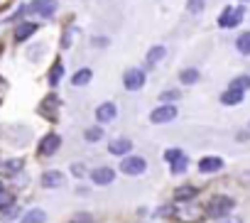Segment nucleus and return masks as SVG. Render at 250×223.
I'll use <instances>...</instances> for the list:
<instances>
[{
  "instance_id": "f257e3e1",
  "label": "nucleus",
  "mask_w": 250,
  "mask_h": 223,
  "mask_svg": "<svg viewBox=\"0 0 250 223\" xmlns=\"http://www.w3.org/2000/svg\"><path fill=\"white\" fill-rule=\"evenodd\" d=\"M233 206H235V201L230 196H213L208 201V206H206V213L211 218H226L233 211Z\"/></svg>"
},
{
  "instance_id": "f03ea898",
  "label": "nucleus",
  "mask_w": 250,
  "mask_h": 223,
  "mask_svg": "<svg viewBox=\"0 0 250 223\" xmlns=\"http://www.w3.org/2000/svg\"><path fill=\"white\" fill-rule=\"evenodd\" d=\"M243 18H245V8L243 5L240 8H226L221 13V18H218V25L226 27V30H230V27H238Z\"/></svg>"
},
{
  "instance_id": "7ed1b4c3",
  "label": "nucleus",
  "mask_w": 250,
  "mask_h": 223,
  "mask_svg": "<svg viewBox=\"0 0 250 223\" xmlns=\"http://www.w3.org/2000/svg\"><path fill=\"white\" fill-rule=\"evenodd\" d=\"M145 169H147V162H145L143 157H138V155H135V157L130 155V157H125V160L120 162V172H123V174H130V177H138V174H143Z\"/></svg>"
},
{
  "instance_id": "20e7f679",
  "label": "nucleus",
  "mask_w": 250,
  "mask_h": 223,
  "mask_svg": "<svg viewBox=\"0 0 250 223\" xmlns=\"http://www.w3.org/2000/svg\"><path fill=\"white\" fill-rule=\"evenodd\" d=\"M123 86L128 91H140L145 86V71L143 69H128L123 74Z\"/></svg>"
},
{
  "instance_id": "39448f33",
  "label": "nucleus",
  "mask_w": 250,
  "mask_h": 223,
  "mask_svg": "<svg viewBox=\"0 0 250 223\" xmlns=\"http://www.w3.org/2000/svg\"><path fill=\"white\" fill-rule=\"evenodd\" d=\"M174 118H177V105H169V103H165V105L155 108L152 113H150V121H152L155 125L169 123V121H174Z\"/></svg>"
},
{
  "instance_id": "423d86ee",
  "label": "nucleus",
  "mask_w": 250,
  "mask_h": 223,
  "mask_svg": "<svg viewBox=\"0 0 250 223\" xmlns=\"http://www.w3.org/2000/svg\"><path fill=\"white\" fill-rule=\"evenodd\" d=\"M59 145H62V138H59L57 133H49V135H44V138L40 140L37 155H40V157H49V155H54V152L59 150Z\"/></svg>"
},
{
  "instance_id": "0eeeda50",
  "label": "nucleus",
  "mask_w": 250,
  "mask_h": 223,
  "mask_svg": "<svg viewBox=\"0 0 250 223\" xmlns=\"http://www.w3.org/2000/svg\"><path fill=\"white\" fill-rule=\"evenodd\" d=\"M113 179H115V172H113L110 167H96V169L91 172V182L98 184V186H105V184H110Z\"/></svg>"
},
{
  "instance_id": "6e6552de",
  "label": "nucleus",
  "mask_w": 250,
  "mask_h": 223,
  "mask_svg": "<svg viewBox=\"0 0 250 223\" xmlns=\"http://www.w3.org/2000/svg\"><path fill=\"white\" fill-rule=\"evenodd\" d=\"M118 116V105L115 103H101L96 108V121L98 123H108V121H115Z\"/></svg>"
},
{
  "instance_id": "1a4fd4ad",
  "label": "nucleus",
  "mask_w": 250,
  "mask_h": 223,
  "mask_svg": "<svg viewBox=\"0 0 250 223\" xmlns=\"http://www.w3.org/2000/svg\"><path fill=\"white\" fill-rule=\"evenodd\" d=\"M30 10H35L42 18H52L57 13V0H35V3L30 5Z\"/></svg>"
},
{
  "instance_id": "9d476101",
  "label": "nucleus",
  "mask_w": 250,
  "mask_h": 223,
  "mask_svg": "<svg viewBox=\"0 0 250 223\" xmlns=\"http://www.w3.org/2000/svg\"><path fill=\"white\" fill-rule=\"evenodd\" d=\"M57 105H59L57 96H47V98L40 103L37 113H40V116H44V118H49V121H54V118H57Z\"/></svg>"
},
{
  "instance_id": "9b49d317",
  "label": "nucleus",
  "mask_w": 250,
  "mask_h": 223,
  "mask_svg": "<svg viewBox=\"0 0 250 223\" xmlns=\"http://www.w3.org/2000/svg\"><path fill=\"white\" fill-rule=\"evenodd\" d=\"M223 169V160L221 157H204L199 162V172L201 174H213V172H221Z\"/></svg>"
},
{
  "instance_id": "f8f14e48",
  "label": "nucleus",
  "mask_w": 250,
  "mask_h": 223,
  "mask_svg": "<svg viewBox=\"0 0 250 223\" xmlns=\"http://www.w3.org/2000/svg\"><path fill=\"white\" fill-rule=\"evenodd\" d=\"M62 184H64V174H62V172L49 169V172L42 174V186H44V189H57V186H62Z\"/></svg>"
},
{
  "instance_id": "ddd939ff",
  "label": "nucleus",
  "mask_w": 250,
  "mask_h": 223,
  "mask_svg": "<svg viewBox=\"0 0 250 223\" xmlns=\"http://www.w3.org/2000/svg\"><path fill=\"white\" fill-rule=\"evenodd\" d=\"M130 150H133V142H130V140H125V138L113 140V142L108 145V152H110V155H128Z\"/></svg>"
},
{
  "instance_id": "4468645a",
  "label": "nucleus",
  "mask_w": 250,
  "mask_h": 223,
  "mask_svg": "<svg viewBox=\"0 0 250 223\" xmlns=\"http://www.w3.org/2000/svg\"><path fill=\"white\" fill-rule=\"evenodd\" d=\"M37 32V25L35 22H22V25H18V30H15V42H25L30 35H35Z\"/></svg>"
},
{
  "instance_id": "2eb2a0df",
  "label": "nucleus",
  "mask_w": 250,
  "mask_h": 223,
  "mask_svg": "<svg viewBox=\"0 0 250 223\" xmlns=\"http://www.w3.org/2000/svg\"><path fill=\"white\" fill-rule=\"evenodd\" d=\"M243 91H235V88H228V91H223L221 93V103L223 105H238L240 101H243Z\"/></svg>"
},
{
  "instance_id": "dca6fc26",
  "label": "nucleus",
  "mask_w": 250,
  "mask_h": 223,
  "mask_svg": "<svg viewBox=\"0 0 250 223\" xmlns=\"http://www.w3.org/2000/svg\"><path fill=\"white\" fill-rule=\"evenodd\" d=\"M20 169H22V160H8V162L0 164V174H3V177H13Z\"/></svg>"
},
{
  "instance_id": "f3484780",
  "label": "nucleus",
  "mask_w": 250,
  "mask_h": 223,
  "mask_svg": "<svg viewBox=\"0 0 250 223\" xmlns=\"http://www.w3.org/2000/svg\"><path fill=\"white\" fill-rule=\"evenodd\" d=\"M165 54H167V49H165L162 44L152 47V49L147 52V66H155V64H160V61L165 59Z\"/></svg>"
},
{
  "instance_id": "a211bd4d",
  "label": "nucleus",
  "mask_w": 250,
  "mask_h": 223,
  "mask_svg": "<svg viewBox=\"0 0 250 223\" xmlns=\"http://www.w3.org/2000/svg\"><path fill=\"white\" fill-rule=\"evenodd\" d=\"M91 79H93V71H91V69H79V71L71 76V83H74V86H86Z\"/></svg>"
},
{
  "instance_id": "6ab92c4d",
  "label": "nucleus",
  "mask_w": 250,
  "mask_h": 223,
  "mask_svg": "<svg viewBox=\"0 0 250 223\" xmlns=\"http://www.w3.org/2000/svg\"><path fill=\"white\" fill-rule=\"evenodd\" d=\"M44 221H47V213L42 208H32L22 216V223H44Z\"/></svg>"
},
{
  "instance_id": "aec40b11",
  "label": "nucleus",
  "mask_w": 250,
  "mask_h": 223,
  "mask_svg": "<svg viewBox=\"0 0 250 223\" xmlns=\"http://www.w3.org/2000/svg\"><path fill=\"white\" fill-rule=\"evenodd\" d=\"M196 196V189L194 186H179V189H174V201H189V199H194Z\"/></svg>"
},
{
  "instance_id": "412c9836",
  "label": "nucleus",
  "mask_w": 250,
  "mask_h": 223,
  "mask_svg": "<svg viewBox=\"0 0 250 223\" xmlns=\"http://www.w3.org/2000/svg\"><path fill=\"white\" fill-rule=\"evenodd\" d=\"M228 88H235V91H243V93H245V91L250 88V76H248V74L235 76V79L230 81V86H228Z\"/></svg>"
},
{
  "instance_id": "4be33fe9",
  "label": "nucleus",
  "mask_w": 250,
  "mask_h": 223,
  "mask_svg": "<svg viewBox=\"0 0 250 223\" xmlns=\"http://www.w3.org/2000/svg\"><path fill=\"white\" fill-rule=\"evenodd\" d=\"M179 81H182L184 86H191V83L199 81V71H196V69H184V71L179 74Z\"/></svg>"
},
{
  "instance_id": "5701e85b",
  "label": "nucleus",
  "mask_w": 250,
  "mask_h": 223,
  "mask_svg": "<svg viewBox=\"0 0 250 223\" xmlns=\"http://www.w3.org/2000/svg\"><path fill=\"white\" fill-rule=\"evenodd\" d=\"M20 216V203H13V206H8L5 211H0V218H3V223H10L13 218H18Z\"/></svg>"
},
{
  "instance_id": "b1692460",
  "label": "nucleus",
  "mask_w": 250,
  "mask_h": 223,
  "mask_svg": "<svg viewBox=\"0 0 250 223\" xmlns=\"http://www.w3.org/2000/svg\"><path fill=\"white\" fill-rule=\"evenodd\" d=\"M62 76H64V66H62V61H57L49 71V86H57L62 81Z\"/></svg>"
},
{
  "instance_id": "393cba45",
  "label": "nucleus",
  "mask_w": 250,
  "mask_h": 223,
  "mask_svg": "<svg viewBox=\"0 0 250 223\" xmlns=\"http://www.w3.org/2000/svg\"><path fill=\"white\" fill-rule=\"evenodd\" d=\"M235 47L240 54H250V32H243L238 40H235Z\"/></svg>"
},
{
  "instance_id": "a878e982",
  "label": "nucleus",
  "mask_w": 250,
  "mask_h": 223,
  "mask_svg": "<svg viewBox=\"0 0 250 223\" xmlns=\"http://www.w3.org/2000/svg\"><path fill=\"white\" fill-rule=\"evenodd\" d=\"M83 138H86L88 142H98V140L103 138V128H98V125H96V128H88V130L83 133Z\"/></svg>"
},
{
  "instance_id": "bb28decb",
  "label": "nucleus",
  "mask_w": 250,
  "mask_h": 223,
  "mask_svg": "<svg viewBox=\"0 0 250 223\" xmlns=\"http://www.w3.org/2000/svg\"><path fill=\"white\" fill-rule=\"evenodd\" d=\"M204 5H206L204 0H187V10H189L191 15H199V13L204 10Z\"/></svg>"
},
{
  "instance_id": "cd10ccee",
  "label": "nucleus",
  "mask_w": 250,
  "mask_h": 223,
  "mask_svg": "<svg viewBox=\"0 0 250 223\" xmlns=\"http://www.w3.org/2000/svg\"><path fill=\"white\" fill-rule=\"evenodd\" d=\"M187 164H189L187 157H179V160L172 164V174H182V172H187Z\"/></svg>"
},
{
  "instance_id": "c85d7f7f",
  "label": "nucleus",
  "mask_w": 250,
  "mask_h": 223,
  "mask_svg": "<svg viewBox=\"0 0 250 223\" xmlns=\"http://www.w3.org/2000/svg\"><path fill=\"white\" fill-rule=\"evenodd\" d=\"M13 203H15L13 194H5V191L0 194V211H5V208H8V206H13Z\"/></svg>"
},
{
  "instance_id": "c756f323",
  "label": "nucleus",
  "mask_w": 250,
  "mask_h": 223,
  "mask_svg": "<svg viewBox=\"0 0 250 223\" xmlns=\"http://www.w3.org/2000/svg\"><path fill=\"white\" fill-rule=\"evenodd\" d=\"M179 96H182L179 91H162V93H160V101H162V103H169V101H177Z\"/></svg>"
},
{
  "instance_id": "7c9ffc66",
  "label": "nucleus",
  "mask_w": 250,
  "mask_h": 223,
  "mask_svg": "<svg viewBox=\"0 0 250 223\" xmlns=\"http://www.w3.org/2000/svg\"><path fill=\"white\" fill-rule=\"evenodd\" d=\"M165 157H167V162H172V164H174V162H177L179 157H184V155H182V150H167V152H165Z\"/></svg>"
},
{
  "instance_id": "2f4dec72",
  "label": "nucleus",
  "mask_w": 250,
  "mask_h": 223,
  "mask_svg": "<svg viewBox=\"0 0 250 223\" xmlns=\"http://www.w3.org/2000/svg\"><path fill=\"white\" fill-rule=\"evenodd\" d=\"M71 223H91V216H88V213H79Z\"/></svg>"
},
{
  "instance_id": "473e14b6",
  "label": "nucleus",
  "mask_w": 250,
  "mask_h": 223,
  "mask_svg": "<svg viewBox=\"0 0 250 223\" xmlns=\"http://www.w3.org/2000/svg\"><path fill=\"white\" fill-rule=\"evenodd\" d=\"M71 174H74V177H83L86 172H83V167H81V164H71Z\"/></svg>"
},
{
  "instance_id": "72a5a7b5",
  "label": "nucleus",
  "mask_w": 250,
  "mask_h": 223,
  "mask_svg": "<svg viewBox=\"0 0 250 223\" xmlns=\"http://www.w3.org/2000/svg\"><path fill=\"white\" fill-rule=\"evenodd\" d=\"M221 223H243V221H240V218H228V216H226V218H221Z\"/></svg>"
},
{
  "instance_id": "f704fd0d",
  "label": "nucleus",
  "mask_w": 250,
  "mask_h": 223,
  "mask_svg": "<svg viewBox=\"0 0 250 223\" xmlns=\"http://www.w3.org/2000/svg\"><path fill=\"white\" fill-rule=\"evenodd\" d=\"M93 44H98V47H105V44H108V40H103V37H98V40H93Z\"/></svg>"
},
{
  "instance_id": "c9c22d12",
  "label": "nucleus",
  "mask_w": 250,
  "mask_h": 223,
  "mask_svg": "<svg viewBox=\"0 0 250 223\" xmlns=\"http://www.w3.org/2000/svg\"><path fill=\"white\" fill-rule=\"evenodd\" d=\"M0 194H3V184H0Z\"/></svg>"
}]
</instances>
